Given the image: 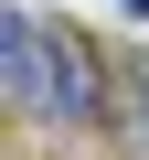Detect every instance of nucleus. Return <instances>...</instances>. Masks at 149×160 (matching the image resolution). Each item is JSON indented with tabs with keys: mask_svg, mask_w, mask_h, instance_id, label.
Returning <instances> with one entry per match:
<instances>
[{
	"mask_svg": "<svg viewBox=\"0 0 149 160\" xmlns=\"http://www.w3.org/2000/svg\"><path fill=\"white\" fill-rule=\"evenodd\" d=\"M0 96H11V118L53 128V32H43V11H0Z\"/></svg>",
	"mask_w": 149,
	"mask_h": 160,
	"instance_id": "obj_1",
	"label": "nucleus"
},
{
	"mask_svg": "<svg viewBox=\"0 0 149 160\" xmlns=\"http://www.w3.org/2000/svg\"><path fill=\"white\" fill-rule=\"evenodd\" d=\"M117 96H128V139H138V160H149V53L117 64Z\"/></svg>",
	"mask_w": 149,
	"mask_h": 160,
	"instance_id": "obj_2",
	"label": "nucleus"
}]
</instances>
